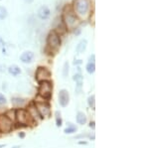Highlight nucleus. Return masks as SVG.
<instances>
[{
    "instance_id": "nucleus-19",
    "label": "nucleus",
    "mask_w": 149,
    "mask_h": 148,
    "mask_svg": "<svg viewBox=\"0 0 149 148\" xmlns=\"http://www.w3.org/2000/svg\"><path fill=\"white\" fill-rule=\"evenodd\" d=\"M56 125L58 127H61L62 124H63V121H62V117H61V113L59 111H56Z\"/></svg>"
},
{
    "instance_id": "nucleus-28",
    "label": "nucleus",
    "mask_w": 149,
    "mask_h": 148,
    "mask_svg": "<svg viewBox=\"0 0 149 148\" xmlns=\"http://www.w3.org/2000/svg\"><path fill=\"white\" fill-rule=\"evenodd\" d=\"M81 60H78V61H77V62H74V65H76V64H78V65H79V64H81Z\"/></svg>"
},
{
    "instance_id": "nucleus-27",
    "label": "nucleus",
    "mask_w": 149,
    "mask_h": 148,
    "mask_svg": "<svg viewBox=\"0 0 149 148\" xmlns=\"http://www.w3.org/2000/svg\"><path fill=\"white\" fill-rule=\"evenodd\" d=\"M90 127L95 128V122H91V123H90Z\"/></svg>"
},
{
    "instance_id": "nucleus-11",
    "label": "nucleus",
    "mask_w": 149,
    "mask_h": 148,
    "mask_svg": "<svg viewBox=\"0 0 149 148\" xmlns=\"http://www.w3.org/2000/svg\"><path fill=\"white\" fill-rule=\"evenodd\" d=\"M38 16H39V18L41 19H47L49 18L50 16V9L48 8V6H41L39 8V10H38Z\"/></svg>"
},
{
    "instance_id": "nucleus-7",
    "label": "nucleus",
    "mask_w": 149,
    "mask_h": 148,
    "mask_svg": "<svg viewBox=\"0 0 149 148\" xmlns=\"http://www.w3.org/2000/svg\"><path fill=\"white\" fill-rule=\"evenodd\" d=\"M35 78L39 83L44 82V81H49V79L51 78V72L45 67H39L36 71Z\"/></svg>"
},
{
    "instance_id": "nucleus-9",
    "label": "nucleus",
    "mask_w": 149,
    "mask_h": 148,
    "mask_svg": "<svg viewBox=\"0 0 149 148\" xmlns=\"http://www.w3.org/2000/svg\"><path fill=\"white\" fill-rule=\"evenodd\" d=\"M70 101V94L67 90H61L59 94V102L63 107H66Z\"/></svg>"
},
{
    "instance_id": "nucleus-22",
    "label": "nucleus",
    "mask_w": 149,
    "mask_h": 148,
    "mask_svg": "<svg viewBox=\"0 0 149 148\" xmlns=\"http://www.w3.org/2000/svg\"><path fill=\"white\" fill-rule=\"evenodd\" d=\"M68 74H69V63H68V62H66V63H65V65H64V70H63L64 77H67V76H68Z\"/></svg>"
},
{
    "instance_id": "nucleus-32",
    "label": "nucleus",
    "mask_w": 149,
    "mask_h": 148,
    "mask_svg": "<svg viewBox=\"0 0 149 148\" xmlns=\"http://www.w3.org/2000/svg\"><path fill=\"white\" fill-rule=\"evenodd\" d=\"M4 146H5V145H4V144H0V148H3Z\"/></svg>"
},
{
    "instance_id": "nucleus-33",
    "label": "nucleus",
    "mask_w": 149,
    "mask_h": 148,
    "mask_svg": "<svg viewBox=\"0 0 149 148\" xmlns=\"http://www.w3.org/2000/svg\"><path fill=\"white\" fill-rule=\"evenodd\" d=\"M12 148H20V146H14V147H12Z\"/></svg>"
},
{
    "instance_id": "nucleus-1",
    "label": "nucleus",
    "mask_w": 149,
    "mask_h": 148,
    "mask_svg": "<svg viewBox=\"0 0 149 148\" xmlns=\"http://www.w3.org/2000/svg\"><path fill=\"white\" fill-rule=\"evenodd\" d=\"M91 7V0H74V9L79 16L86 17Z\"/></svg>"
},
{
    "instance_id": "nucleus-30",
    "label": "nucleus",
    "mask_w": 149,
    "mask_h": 148,
    "mask_svg": "<svg viewBox=\"0 0 149 148\" xmlns=\"http://www.w3.org/2000/svg\"><path fill=\"white\" fill-rule=\"evenodd\" d=\"M19 136H20V137H24V136H25V134H24V133H20V134H19Z\"/></svg>"
},
{
    "instance_id": "nucleus-3",
    "label": "nucleus",
    "mask_w": 149,
    "mask_h": 148,
    "mask_svg": "<svg viewBox=\"0 0 149 148\" xmlns=\"http://www.w3.org/2000/svg\"><path fill=\"white\" fill-rule=\"evenodd\" d=\"M47 44L52 50H57L61 46V38L56 31H51L49 33L47 38Z\"/></svg>"
},
{
    "instance_id": "nucleus-18",
    "label": "nucleus",
    "mask_w": 149,
    "mask_h": 148,
    "mask_svg": "<svg viewBox=\"0 0 149 148\" xmlns=\"http://www.w3.org/2000/svg\"><path fill=\"white\" fill-rule=\"evenodd\" d=\"M88 106H90V107H92V108L95 109V94L91 95V97H88Z\"/></svg>"
},
{
    "instance_id": "nucleus-20",
    "label": "nucleus",
    "mask_w": 149,
    "mask_h": 148,
    "mask_svg": "<svg viewBox=\"0 0 149 148\" xmlns=\"http://www.w3.org/2000/svg\"><path fill=\"white\" fill-rule=\"evenodd\" d=\"M7 10H6V8L5 7H3V6H0V19L1 20H3V19H5L7 17Z\"/></svg>"
},
{
    "instance_id": "nucleus-5",
    "label": "nucleus",
    "mask_w": 149,
    "mask_h": 148,
    "mask_svg": "<svg viewBox=\"0 0 149 148\" xmlns=\"http://www.w3.org/2000/svg\"><path fill=\"white\" fill-rule=\"evenodd\" d=\"M13 128V121L10 120L5 114L0 115V132L8 133Z\"/></svg>"
},
{
    "instance_id": "nucleus-10",
    "label": "nucleus",
    "mask_w": 149,
    "mask_h": 148,
    "mask_svg": "<svg viewBox=\"0 0 149 148\" xmlns=\"http://www.w3.org/2000/svg\"><path fill=\"white\" fill-rule=\"evenodd\" d=\"M28 113H29V116H30V118H32L33 120H36V121H39L41 118L39 113H38L37 108H36L35 104H31V106H29L28 107Z\"/></svg>"
},
{
    "instance_id": "nucleus-4",
    "label": "nucleus",
    "mask_w": 149,
    "mask_h": 148,
    "mask_svg": "<svg viewBox=\"0 0 149 148\" xmlns=\"http://www.w3.org/2000/svg\"><path fill=\"white\" fill-rule=\"evenodd\" d=\"M15 118L17 122L22 125H28L30 123V116H29L28 111L23 108L15 110Z\"/></svg>"
},
{
    "instance_id": "nucleus-15",
    "label": "nucleus",
    "mask_w": 149,
    "mask_h": 148,
    "mask_svg": "<svg viewBox=\"0 0 149 148\" xmlns=\"http://www.w3.org/2000/svg\"><path fill=\"white\" fill-rule=\"evenodd\" d=\"M8 72L13 76H18L19 74H21V70L18 66L16 65H12L8 68Z\"/></svg>"
},
{
    "instance_id": "nucleus-13",
    "label": "nucleus",
    "mask_w": 149,
    "mask_h": 148,
    "mask_svg": "<svg viewBox=\"0 0 149 148\" xmlns=\"http://www.w3.org/2000/svg\"><path fill=\"white\" fill-rule=\"evenodd\" d=\"M86 45H88V41H86V39L81 40L80 43H79V44H78V46H77V48H76V51H77V53H79V54H81V53H83V52L86 50Z\"/></svg>"
},
{
    "instance_id": "nucleus-24",
    "label": "nucleus",
    "mask_w": 149,
    "mask_h": 148,
    "mask_svg": "<svg viewBox=\"0 0 149 148\" xmlns=\"http://www.w3.org/2000/svg\"><path fill=\"white\" fill-rule=\"evenodd\" d=\"M5 104H6V97H4L2 94H0V106Z\"/></svg>"
},
{
    "instance_id": "nucleus-29",
    "label": "nucleus",
    "mask_w": 149,
    "mask_h": 148,
    "mask_svg": "<svg viewBox=\"0 0 149 148\" xmlns=\"http://www.w3.org/2000/svg\"><path fill=\"white\" fill-rule=\"evenodd\" d=\"M25 2H27V3H31V2H33L34 0H24Z\"/></svg>"
},
{
    "instance_id": "nucleus-6",
    "label": "nucleus",
    "mask_w": 149,
    "mask_h": 148,
    "mask_svg": "<svg viewBox=\"0 0 149 148\" xmlns=\"http://www.w3.org/2000/svg\"><path fill=\"white\" fill-rule=\"evenodd\" d=\"M35 106L41 117H48L51 114V108L46 101H36Z\"/></svg>"
},
{
    "instance_id": "nucleus-14",
    "label": "nucleus",
    "mask_w": 149,
    "mask_h": 148,
    "mask_svg": "<svg viewBox=\"0 0 149 148\" xmlns=\"http://www.w3.org/2000/svg\"><path fill=\"white\" fill-rule=\"evenodd\" d=\"M77 122H78L79 124H81V125L85 124V123L86 122V114L84 113H81V111H79L78 114H77Z\"/></svg>"
},
{
    "instance_id": "nucleus-21",
    "label": "nucleus",
    "mask_w": 149,
    "mask_h": 148,
    "mask_svg": "<svg viewBox=\"0 0 149 148\" xmlns=\"http://www.w3.org/2000/svg\"><path fill=\"white\" fill-rule=\"evenodd\" d=\"M5 115H6L9 119H10V120L13 121L14 119H15V111H14V110H9L8 113H7L5 114Z\"/></svg>"
},
{
    "instance_id": "nucleus-17",
    "label": "nucleus",
    "mask_w": 149,
    "mask_h": 148,
    "mask_svg": "<svg viewBox=\"0 0 149 148\" xmlns=\"http://www.w3.org/2000/svg\"><path fill=\"white\" fill-rule=\"evenodd\" d=\"M86 72H88V74H93L95 71V63H91V62H88V65H86Z\"/></svg>"
},
{
    "instance_id": "nucleus-8",
    "label": "nucleus",
    "mask_w": 149,
    "mask_h": 148,
    "mask_svg": "<svg viewBox=\"0 0 149 148\" xmlns=\"http://www.w3.org/2000/svg\"><path fill=\"white\" fill-rule=\"evenodd\" d=\"M64 20L68 28H74L78 24V19L73 12H66L64 14Z\"/></svg>"
},
{
    "instance_id": "nucleus-2",
    "label": "nucleus",
    "mask_w": 149,
    "mask_h": 148,
    "mask_svg": "<svg viewBox=\"0 0 149 148\" xmlns=\"http://www.w3.org/2000/svg\"><path fill=\"white\" fill-rule=\"evenodd\" d=\"M39 83L40 85L38 88L39 97H42L43 99H50L53 92V83L50 81H44Z\"/></svg>"
},
{
    "instance_id": "nucleus-26",
    "label": "nucleus",
    "mask_w": 149,
    "mask_h": 148,
    "mask_svg": "<svg viewBox=\"0 0 149 148\" xmlns=\"http://www.w3.org/2000/svg\"><path fill=\"white\" fill-rule=\"evenodd\" d=\"M3 47H4V41H3V39L0 37V49H1V48H3Z\"/></svg>"
},
{
    "instance_id": "nucleus-25",
    "label": "nucleus",
    "mask_w": 149,
    "mask_h": 148,
    "mask_svg": "<svg viewBox=\"0 0 149 148\" xmlns=\"http://www.w3.org/2000/svg\"><path fill=\"white\" fill-rule=\"evenodd\" d=\"M95 55H92V56L90 57V62H91V63H95Z\"/></svg>"
},
{
    "instance_id": "nucleus-16",
    "label": "nucleus",
    "mask_w": 149,
    "mask_h": 148,
    "mask_svg": "<svg viewBox=\"0 0 149 148\" xmlns=\"http://www.w3.org/2000/svg\"><path fill=\"white\" fill-rule=\"evenodd\" d=\"M77 131V127L74 125H73L72 123H69V126L67 128H65L64 132L67 133V134H71V133H74Z\"/></svg>"
},
{
    "instance_id": "nucleus-23",
    "label": "nucleus",
    "mask_w": 149,
    "mask_h": 148,
    "mask_svg": "<svg viewBox=\"0 0 149 148\" xmlns=\"http://www.w3.org/2000/svg\"><path fill=\"white\" fill-rule=\"evenodd\" d=\"M74 80L78 83H81L83 82V77H81V74H77V75L74 76Z\"/></svg>"
},
{
    "instance_id": "nucleus-31",
    "label": "nucleus",
    "mask_w": 149,
    "mask_h": 148,
    "mask_svg": "<svg viewBox=\"0 0 149 148\" xmlns=\"http://www.w3.org/2000/svg\"><path fill=\"white\" fill-rule=\"evenodd\" d=\"M80 144H86V141H80Z\"/></svg>"
},
{
    "instance_id": "nucleus-12",
    "label": "nucleus",
    "mask_w": 149,
    "mask_h": 148,
    "mask_svg": "<svg viewBox=\"0 0 149 148\" xmlns=\"http://www.w3.org/2000/svg\"><path fill=\"white\" fill-rule=\"evenodd\" d=\"M34 59V54L32 52H24V53L20 56V60L21 62L25 64H28V63H31Z\"/></svg>"
}]
</instances>
